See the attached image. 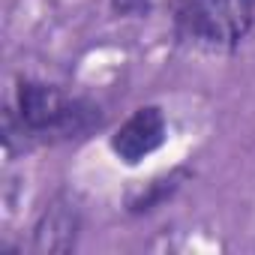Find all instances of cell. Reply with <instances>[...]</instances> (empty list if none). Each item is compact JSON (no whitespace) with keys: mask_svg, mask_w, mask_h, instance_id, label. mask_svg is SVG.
Segmentation results:
<instances>
[{"mask_svg":"<svg viewBox=\"0 0 255 255\" xmlns=\"http://www.w3.org/2000/svg\"><path fill=\"white\" fill-rule=\"evenodd\" d=\"M75 228H78L75 210L63 201H54L36 225V249L39 252H66L75 240Z\"/></svg>","mask_w":255,"mask_h":255,"instance_id":"cell-4","label":"cell"},{"mask_svg":"<svg viewBox=\"0 0 255 255\" xmlns=\"http://www.w3.org/2000/svg\"><path fill=\"white\" fill-rule=\"evenodd\" d=\"M111 6L120 15H147L153 0H111Z\"/></svg>","mask_w":255,"mask_h":255,"instance_id":"cell-6","label":"cell"},{"mask_svg":"<svg viewBox=\"0 0 255 255\" xmlns=\"http://www.w3.org/2000/svg\"><path fill=\"white\" fill-rule=\"evenodd\" d=\"M174 180H177L174 174H171L168 180H153V183L147 186V195H141L138 201H132V210H150L156 201H162V198H165V192H171V189L177 186Z\"/></svg>","mask_w":255,"mask_h":255,"instance_id":"cell-5","label":"cell"},{"mask_svg":"<svg viewBox=\"0 0 255 255\" xmlns=\"http://www.w3.org/2000/svg\"><path fill=\"white\" fill-rule=\"evenodd\" d=\"M162 141H165V117L156 105H147V108H138L114 132L111 147L126 165H135L144 156H150Z\"/></svg>","mask_w":255,"mask_h":255,"instance_id":"cell-3","label":"cell"},{"mask_svg":"<svg viewBox=\"0 0 255 255\" xmlns=\"http://www.w3.org/2000/svg\"><path fill=\"white\" fill-rule=\"evenodd\" d=\"M18 108H21V123L36 132H81L93 120V108L81 99H69L57 87L39 84V81H24L18 90Z\"/></svg>","mask_w":255,"mask_h":255,"instance_id":"cell-2","label":"cell"},{"mask_svg":"<svg viewBox=\"0 0 255 255\" xmlns=\"http://www.w3.org/2000/svg\"><path fill=\"white\" fill-rule=\"evenodd\" d=\"M255 18V0H180L177 27L186 39L210 48L234 45Z\"/></svg>","mask_w":255,"mask_h":255,"instance_id":"cell-1","label":"cell"}]
</instances>
